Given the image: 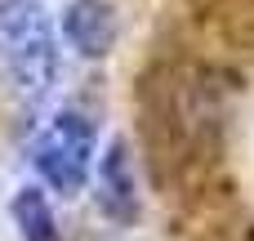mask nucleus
I'll list each match as a JSON object with an SVG mask.
<instances>
[{
    "mask_svg": "<svg viewBox=\"0 0 254 241\" xmlns=\"http://www.w3.org/2000/svg\"><path fill=\"white\" fill-rule=\"evenodd\" d=\"M0 63L22 107H40L58 85V31L40 0H0Z\"/></svg>",
    "mask_w": 254,
    "mask_h": 241,
    "instance_id": "1",
    "label": "nucleus"
},
{
    "mask_svg": "<svg viewBox=\"0 0 254 241\" xmlns=\"http://www.w3.org/2000/svg\"><path fill=\"white\" fill-rule=\"evenodd\" d=\"M94 197H98V210L116 224H129L138 219V179H134V165L125 157V143H112L107 157L98 161V179H94Z\"/></svg>",
    "mask_w": 254,
    "mask_h": 241,
    "instance_id": "4",
    "label": "nucleus"
},
{
    "mask_svg": "<svg viewBox=\"0 0 254 241\" xmlns=\"http://www.w3.org/2000/svg\"><path fill=\"white\" fill-rule=\"evenodd\" d=\"M13 224H18V237L22 241H58L54 210L40 197V188H18V197H13Z\"/></svg>",
    "mask_w": 254,
    "mask_h": 241,
    "instance_id": "5",
    "label": "nucleus"
},
{
    "mask_svg": "<svg viewBox=\"0 0 254 241\" xmlns=\"http://www.w3.org/2000/svg\"><path fill=\"white\" fill-rule=\"evenodd\" d=\"M63 36L80 58H103L116 45V9L112 0H67Z\"/></svg>",
    "mask_w": 254,
    "mask_h": 241,
    "instance_id": "3",
    "label": "nucleus"
},
{
    "mask_svg": "<svg viewBox=\"0 0 254 241\" xmlns=\"http://www.w3.org/2000/svg\"><path fill=\"white\" fill-rule=\"evenodd\" d=\"M94 148H98L94 121H89L85 112L67 107V112H58V116L36 134V143H31V165H36V174H40L54 192L71 197V192H80V188L89 183V174H94Z\"/></svg>",
    "mask_w": 254,
    "mask_h": 241,
    "instance_id": "2",
    "label": "nucleus"
}]
</instances>
